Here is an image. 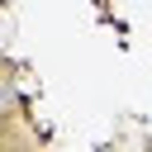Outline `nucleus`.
Masks as SVG:
<instances>
[]
</instances>
